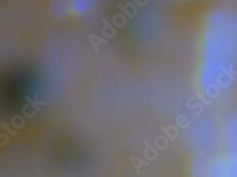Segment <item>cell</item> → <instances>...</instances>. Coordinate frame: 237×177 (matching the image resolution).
<instances>
[{
  "instance_id": "6",
  "label": "cell",
  "mask_w": 237,
  "mask_h": 177,
  "mask_svg": "<svg viewBox=\"0 0 237 177\" xmlns=\"http://www.w3.org/2000/svg\"><path fill=\"white\" fill-rule=\"evenodd\" d=\"M144 145H145V149H147V151H150L155 156H157V157H158V155H159V153H158V152L157 151L156 149H155L153 146H151V145H150L147 141H144Z\"/></svg>"
},
{
  "instance_id": "3",
  "label": "cell",
  "mask_w": 237,
  "mask_h": 177,
  "mask_svg": "<svg viewBox=\"0 0 237 177\" xmlns=\"http://www.w3.org/2000/svg\"><path fill=\"white\" fill-rule=\"evenodd\" d=\"M1 127H2V130L3 131H6L8 132L9 134L12 135H17V132L16 131H12L10 127V123H5V122H1Z\"/></svg>"
},
{
  "instance_id": "9",
  "label": "cell",
  "mask_w": 237,
  "mask_h": 177,
  "mask_svg": "<svg viewBox=\"0 0 237 177\" xmlns=\"http://www.w3.org/2000/svg\"><path fill=\"white\" fill-rule=\"evenodd\" d=\"M36 104H37L38 106H45V105H47L48 102L47 101H40L39 99H38V95L36 94L35 96H34V101H33Z\"/></svg>"
},
{
  "instance_id": "4",
  "label": "cell",
  "mask_w": 237,
  "mask_h": 177,
  "mask_svg": "<svg viewBox=\"0 0 237 177\" xmlns=\"http://www.w3.org/2000/svg\"><path fill=\"white\" fill-rule=\"evenodd\" d=\"M131 157L133 158V159H135L136 161H138L139 162V165L140 167H142V166H147V167H149L150 165H151V164H150V162H148L146 160H143L142 158H140V157L137 156V155H132Z\"/></svg>"
},
{
  "instance_id": "8",
  "label": "cell",
  "mask_w": 237,
  "mask_h": 177,
  "mask_svg": "<svg viewBox=\"0 0 237 177\" xmlns=\"http://www.w3.org/2000/svg\"><path fill=\"white\" fill-rule=\"evenodd\" d=\"M0 138H4V141L2 143H0V146H1V147L6 146V145L8 144V142H9V135L8 134L0 135Z\"/></svg>"
},
{
  "instance_id": "1",
  "label": "cell",
  "mask_w": 237,
  "mask_h": 177,
  "mask_svg": "<svg viewBox=\"0 0 237 177\" xmlns=\"http://www.w3.org/2000/svg\"><path fill=\"white\" fill-rule=\"evenodd\" d=\"M88 39L91 42V45H92V47L94 48V51L96 53L99 52V46H100V45L108 43V41L106 39L102 38V37H100V36H97V35H95L93 33H90L88 35Z\"/></svg>"
},
{
  "instance_id": "2",
  "label": "cell",
  "mask_w": 237,
  "mask_h": 177,
  "mask_svg": "<svg viewBox=\"0 0 237 177\" xmlns=\"http://www.w3.org/2000/svg\"><path fill=\"white\" fill-rule=\"evenodd\" d=\"M11 124L15 129H22L26 125V119L20 115H16L12 117Z\"/></svg>"
},
{
  "instance_id": "12",
  "label": "cell",
  "mask_w": 237,
  "mask_h": 177,
  "mask_svg": "<svg viewBox=\"0 0 237 177\" xmlns=\"http://www.w3.org/2000/svg\"><path fill=\"white\" fill-rule=\"evenodd\" d=\"M28 107H29V104H26V105L23 107V109H22V114L24 115L27 117V119H31L33 117H31L30 115H29L28 113H27V108H28Z\"/></svg>"
},
{
  "instance_id": "11",
  "label": "cell",
  "mask_w": 237,
  "mask_h": 177,
  "mask_svg": "<svg viewBox=\"0 0 237 177\" xmlns=\"http://www.w3.org/2000/svg\"><path fill=\"white\" fill-rule=\"evenodd\" d=\"M143 154H144V157L146 158L147 160H150V161H153V160H156L157 159V156H155V155H153V156H151V155H149L148 154V151L146 149L144 150V153H143Z\"/></svg>"
},
{
  "instance_id": "13",
  "label": "cell",
  "mask_w": 237,
  "mask_h": 177,
  "mask_svg": "<svg viewBox=\"0 0 237 177\" xmlns=\"http://www.w3.org/2000/svg\"><path fill=\"white\" fill-rule=\"evenodd\" d=\"M159 129H160V130H161V131L163 132V133H165V134H166V135H167V137H169V138H170L171 140H174V137H173V135H171V134L169 133V132H168V131H167V129H165V128H163V127H162V126H159Z\"/></svg>"
},
{
  "instance_id": "7",
  "label": "cell",
  "mask_w": 237,
  "mask_h": 177,
  "mask_svg": "<svg viewBox=\"0 0 237 177\" xmlns=\"http://www.w3.org/2000/svg\"><path fill=\"white\" fill-rule=\"evenodd\" d=\"M130 160H131V162H132V165H133V167L135 168V170H136V171H137V174L138 175H140V166L138 164V163H137V161L135 160V159H133V158L132 157H130Z\"/></svg>"
},
{
  "instance_id": "10",
  "label": "cell",
  "mask_w": 237,
  "mask_h": 177,
  "mask_svg": "<svg viewBox=\"0 0 237 177\" xmlns=\"http://www.w3.org/2000/svg\"><path fill=\"white\" fill-rule=\"evenodd\" d=\"M103 23L104 25H105L106 27H108L109 30H110L111 31H113V33H114V34H117V30H116V29H114L113 27L108 23V21H107L106 19H104V18H103Z\"/></svg>"
},
{
  "instance_id": "5",
  "label": "cell",
  "mask_w": 237,
  "mask_h": 177,
  "mask_svg": "<svg viewBox=\"0 0 237 177\" xmlns=\"http://www.w3.org/2000/svg\"><path fill=\"white\" fill-rule=\"evenodd\" d=\"M25 99L27 101H28V104H30V106L33 107V109L35 111H37V112H40V110H41V108H40V106H38L37 104H36L33 99H31L29 96H25Z\"/></svg>"
}]
</instances>
